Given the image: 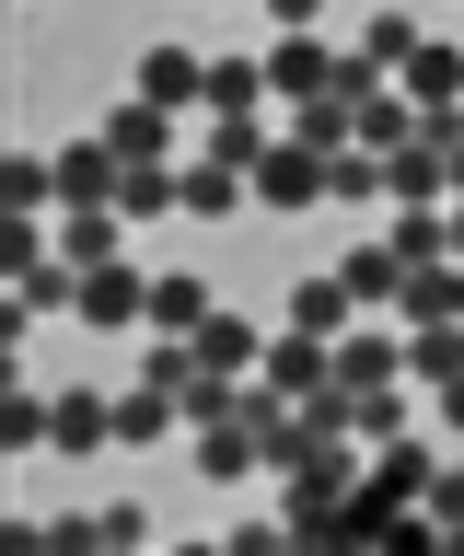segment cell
<instances>
[{
    "instance_id": "cell-1",
    "label": "cell",
    "mask_w": 464,
    "mask_h": 556,
    "mask_svg": "<svg viewBox=\"0 0 464 556\" xmlns=\"http://www.w3.org/2000/svg\"><path fill=\"white\" fill-rule=\"evenodd\" d=\"M255 371L279 382L290 406H302V394H325V382H337V337H314V325H279V337H267V359H255Z\"/></svg>"
},
{
    "instance_id": "cell-2",
    "label": "cell",
    "mask_w": 464,
    "mask_h": 556,
    "mask_svg": "<svg viewBox=\"0 0 464 556\" xmlns=\"http://www.w3.org/2000/svg\"><path fill=\"white\" fill-rule=\"evenodd\" d=\"M71 313L93 325V337H116V325H151V278L105 255V267H81V302H71Z\"/></svg>"
},
{
    "instance_id": "cell-3",
    "label": "cell",
    "mask_w": 464,
    "mask_h": 556,
    "mask_svg": "<svg viewBox=\"0 0 464 556\" xmlns=\"http://www.w3.org/2000/svg\"><path fill=\"white\" fill-rule=\"evenodd\" d=\"M93 128L116 139V163H175V104H151V93H128V104H105V116H93Z\"/></svg>"
},
{
    "instance_id": "cell-4",
    "label": "cell",
    "mask_w": 464,
    "mask_h": 556,
    "mask_svg": "<svg viewBox=\"0 0 464 556\" xmlns=\"http://www.w3.org/2000/svg\"><path fill=\"white\" fill-rule=\"evenodd\" d=\"M394 371H406V325L360 313L349 337H337V382H349V394H372V382H394Z\"/></svg>"
},
{
    "instance_id": "cell-5",
    "label": "cell",
    "mask_w": 464,
    "mask_h": 556,
    "mask_svg": "<svg viewBox=\"0 0 464 556\" xmlns=\"http://www.w3.org/2000/svg\"><path fill=\"white\" fill-rule=\"evenodd\" d=\"M255 208H325V151H302L279 128V151L255 163Z\"/></svg>"
},
{
    "instance_id": "cell-6",
    "label": "cell",
    "mask_w": 464,
    "mask_h": 556,
    "mask_svg": "<svg viewBox=\"0 0 464 556\" xmlns=\"http://www.w3.org/2000/svg\"><path fill=\"white\" fill-rule=\"evenodd\" d=\"M116 174H128V163H116V139L81 128L71 151H59V208H116Z\"/></svg>"
},
{
    "instance_id": "cell-7",
    "label": "cell",
    "mask_w": 464,
    "mask_h": 556,
    "mask_svg": "<svg viewBox=\"0 0 464 556\" xmlns=\"http://www.w3.org/2000/svg\"><path fill=\"white\" fill-rule=\"evenodd\" d=\"M337 59H349V47H325V35H279V47H267V93H279V104L337 93Z\"/></svg>"
},
{
    "instance_id": "cell-8",
    "label": "cell",
    "mask_w": 464,
    "mask_h": 556,
    "mask_svg": "<svg viewBox=\"0 0 464 556\" xmlns=\"http://www.w3.org/2000/svg\"><path fill=\"white\" fill-rule=\"evenodd\" d=\"M140 93L198 116V104H210V59H198V47H140Z\"/></svg>"
},
{
    "instance_id": "cell-9",
    "label": "cell",
    "mask_w": 464,
    "mask_h": 556,
    "mask_svg": "<svg viewBox=\"0 0 464 556\" xmlns=\"http://www.w3.org/2000/svg\"><path fill=\"white\" fill-rule=\"evenodd\" d=\"M394 81H406V104H464V35H418V59L394 70Z\"/></svg>"
},
{
    "instance_id": "cell-10",
    "label": "cell",
    "mask_w": 464,
    "mask_h": 556,
    "mask_svg": "<svg viewBox=\"0 0 464 556\" xmlns=\"http://www.w3.org/2000/svg\"><path fill=\"white\" fill-rule=\"evenodd\" d=\"M325 198H337V208H394V186H384V151H372V139L325 151Z\"/></svg>"
},
{
    "instance_id": "cell-11",
    "label": "cell",
    "mask_w": 464,
    "mask_h": 556,
    "mask_svg": "<svg viewBox=\"0 0 464 556\" xmlns=\"http://www.w3.org/2000/svg\"><path fill=\"white\" fill-rule=\"evenodd\" d=\"M279 325H314V337H349V325H360V290H349L337 267H314L302 290H290V313H279Z\"/></svg>"
},
{
    "instance_id": "cell-12",
    "label": "cell",
    "mask_w": 464,
    "mask_h": 556,
    "mask_svg": "<svg viewBox=\"0 0 464 556\" xmlns=\"http://www.w3.org/2000/svg\"><path fill=\"white\" fill-rule=\"evenodd\" d=\"M198 476H210V486L267 476V452H255V429H244V417H210V429H198Z\"/></svg>"
},
{
    "instance_id": "cell-13",
    "label": "cell",
    "mask_w": 464,
    "mask_h": 556,
    "mask_svg": "<svg viewBox=\"0 0 464 556\" xmlns=\"http://www.w3.org/2000/svg\"><path fill=\"white\" fill-rule=\"evenodd\" d=\"M93 441H116V394H105V382H71V394H59L47 452H93Z\"/></svg>"
},
{
    "instance_id": "cell-14",
    "label": "cell",
    "mask_w": 464,
    "mask_h": 556,
    "mask_svg": "<svg viewBox=\"0 0 464 556\" xmlns=\"http://www.w3.org/2000/svg\"><path fill=\"white\" fill-rule=\"evenodd\" d=\"M384 243L406 255V267H441V255H453V208H406V198H394L384 208Z\"/></svg>"
},
{
    "instance_id": "cell-15",
    "label": "cell",
    "mask_w": 464,
    "mask_h": 556,
    "mask_svg": "<svg viewBox=\"0 0 464 556\" xmlns=\"http://www.w3.org/2000/svg\"><path fill=\"white\" fill-rule=\"evenodd\" d=\"M267 151H279V116H267V104H244V116H210V163L255 174V163H267Z\"/></svg>"
},
{
    "instance_id": "cell-16",
    "label": "cell",
    "mask_w": 464,
    "mask_h": 556,
    "mask_svg": "<svg viewBox=\"0 0 464 556\" xmlns=\"http://www.w3.org/2000/svg\"><path fill=\"white\" fill-rule=\"evenodd\" d=\"M337 278L360 290V313H394V290H406V255H394V243H349V255H337Z\"/></svg>"
},
{
    "instance_id": "cell-17",
    "label": "cell",
    "mask_w": 464,
    "mask_h": 556,
    "mask_svg": "<svg viewBox=\"0 0 464 556\" xmlns=\"http://www.w3.org/2000/svg\"><path fill=\"white\" fill-rule=\"evenodd\" d=\"M175 429H186V406H175V394H163L151 371L116 394V441H175Z\"/></svg>"
},
{
    "instance_id": "cell-18",
    "label": "cell",
    "mask_w": 464,
    "mask_h": 556,
    "mask_svg": "<svg viewBox=\"0 0 464 556\" xmlns=\"http://www.w3.org/2000/svg\"><path fill=\"white\" fill-rule=\"evenodd\" d=\"M198 359H210V371H255V359H267V325H244V313H210V325H198Z\"/></svg>"
},
{
    "instance_id": "cell-19",
    "label": "cell",
    "mask_w": 464,
    "mask_h": 556,
    "mask_svg": "<svg viewBox=\"0 0 464 556\" xmlns=\"http://www.w3.org/2000/svg\"><path fill=\"white\" fill-rule=\"evenodd\" d=\"M12 302H24V313H71L81 302V267H71V255H24V267H12Z\"/></svg>"
},
{
    "instance_id": "cell-20",
    "label": "cell",
    "mask_w": 464,
    "mask_h": 556,
    "mask_svg": "<svg viewBox=\"0 0 464 556\" xmlns=\"http://www.w3.org/2000/svg\"><path fill=\"white\" fill-rule=\"evenodd\" d=\"M210 313H221V302H210V278H186V267H175V278H151V325H163V337H198Z\"/></svg>"
},
{
    "instance_id": "cell-21",
    "label": "cell",
    "mask_w": 464,
    "mask_h": 556,
    "mask_svg": "<svg viewBox=\"0 0 464 556\" xmlns=\"http://www.w3.org/2000/svg\"><path fill=\"white\" fill-rule=\"evenodd\" d=\"M47 429H59V394L12 382V394H0V452H47Z\"/></svg>"
},
{
    "instance_id": "cell-22",
    "label": "cell",
    "mask_w": 464,
    "mask_h": 556,
    "mask_svg": "<svg viewBox=\"0 0 464 556\" xmlns=\"http://www.w3.org/2000/svg\"><path fill=\"white\" fill-rule=\"evenodd\" d=\"M349 116H360V139H372V151H406V139H418V104H406V81H384V93H360Z\"/></svg>"
},
{
    "instance_id": "cell-23",
    "label": "cell",
    "mask_w": 464,
    "mask_h": 556,
    "mask_svg": "<svg viewBox=\"0 0 464 556\" xmlns=\"http://www.w3.org/2000/svg\"><path fill=\"white\" fill-rule=\"evenodd\" d=\"M255 198V174H233V163H210V151H198V163H186V208H198V220H233V208Z\"/></svg>"
},
{
    "instance_id": "cell-24",
    "label": "cell",
    "mask_w": 464,
    "mask_h": 556,
    "mask_svg": "<svg viewBox=\"0 0 464 556\" xmlns=\"http://www.w3.org/2000/svg\"><path fill=\"white\" fill-rule=\"evenodd\" d=\"M244 104H267V59H210V104L198 116H244Z\"/></svg>"
},
{
    "instance_id": "cell-25",
    "label": "cell",
    "mask_w": 464,
    "mask_h": 556,
    "mask_svg": "<svg viewBox=\"0 0 464 556\" xmlns=\"http://www.w3.org/2000/svg\"><path fill=\"white\" fill-rule=\"evenodd\" d=\"M116 232H128V208H71L59 255H71V267H105V255H116Z\"/></svg>"
},
{
    "instance_id": "cell-26",
    "label": "cell",
    "mask_w": 464,
    "mask_h": 556,
    "mask_svg": "<svg viewBox=\"0 0 464 556\" xmlns=\"http://www.w3.org/2000/svg\"><path fill=\"white\" fill-rule=\"evenodd\" d=\"M406 371H418V382H453L464 371V325H406Z\"/></svg>"
},
{
    "instance_id": "cell-27",
    "label": "cell",
    "mask_w": 464,
    "mask_h": 556,
    "mask_svg": "<svg viewBox=\"0 0 464 556\" xmlns=\"http://www.w3.org/2000/svg\"><path fill=\"white\" fill-rule=\"evenodd\" d=\"M360 59H384V70H406V59H418V12H394V0H384V12H372V24H360Z\"/></svg>"
},
{
    "instance_id": "cell-28",
    "label": "cell",
    "mask_w": 464,
    "mask_h": 556,
    "mask_svg": "<svg viewBox=\"0 0 464 556\" xmlns=\"http://www.w3.org/2000/svg\"><path fill=\"white\" fill-rule=\"evenodd\" d=\"M47 198H59V163L12 151V163H0V208H47Z\"/></svg>"
},
{
    "instance_id": "cell-29",
    "label": "cell",
    "mask_w": 464,
    "mask_h": 556,
    "mask_svg": "<svg viewBox=\"0 0 464 556\" xmlns=\"http://www.w3.org/2000/svg\"><path fill=\"white\" fill-rule=\"evenodd\" d=\"M418 510H429V521H441V533L464 545V464H441V476H429V498H418Z\"/></svg>"
},
{
    "instance_id": "cell-30",
    "label": "cell",
    "mask_w": 464,
    "mask_h": 556,
    "mask_svg": "<svg viewBox=\"0 0 464 556\" xmlns=\"http://www.w3.org/2000/svg\"><path fill=\"white\" fill-rule=\"evenodd\" d=\"M394 429H406V394L372 382V394H360V441H394Z\"/></svg>"
},
{
    "instance_id": "cell-31",
    "label": "cell",
    "mask_w": 464,
    "mask_h": 556,
    "mask_svg": "<svg viewBox=\"0 0 464 556\" xmlns=\"http://www.w3.org/2000/svg\"><path fill=\"white\" fill-rule=\"evenodd\" d=\"M93 533H105V545H151V510H128V498H116V510H93Z\"/></svg>"
},
{
    "instance_id": "cell-32",
    "label": "cell",
    "mask_w": 464,
    "mask_h": 556,
    "mask_svg": "<svg viewBox=\"0 0 464 556\" xmlns=\"http://www.w3.org/2000/svg\"><path fill=\"white\" fill-rule=\"evenodd\" d=\"M267 24H279V35H314V24H325V0H267Z\"/></svg>"
},
{
    "instance_id": "cell-33",
    "label": "cell",
    "mask_w": 464,
    "mask_h": 556,
    "mask_svg": "<svg viewBox=\"0 0 464 556\" xmlns=\"http://www.w3.org/2000/svg\"><path fill=\"white\" fill-rule=\"evenodd\" d=\"M429 394H441V429H464V371H453V382H429Z\"/></svg>"
},
{
    "instance_id": "cell-34",
    "label": "cell",
    "mask_w": 464,
    "mask_h": 556,
    "mask_svg": "<svg viewBox=\"0 0 464 556\" xmlns=\"http://www.w3.org/2000/svg\"><path fill=\"white\" fill-rule=\"evenodd\" d=\"M453 255H464V198H453Z\"/></svg>"
},
{
    "instance_id": "cell-35",
    "label": "cell",
    "mask_w": 464,
    "mask_h": 556,
    "mask_svg": "<svg viewBox=\"0 0 464 556\" xmlns=\"http://www.w3.org/2000/svg\"><path fill=\"white\" fill-rule=\"evenodd\" d=\"M453 198H464V151H453Z\"/></svg>"
}]
</instances>
